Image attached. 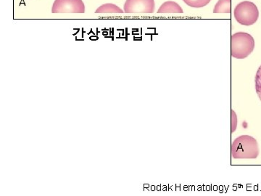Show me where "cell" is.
I'll return each mask as SVG.
<instances>
[{"label":"cell","instance_id":"cell-1","mask_svg":"<svg viewBox=\"0 0 261 196\" xmlns=\"http://www.w3.org/2000/svg\"><path fill=\"white\" fill-rule=\"evenodd\" d=\"M259 155L257 140L248 135L235 139L231 145V156L234 159H255Z\"/></svg>","mask_w":261,"mask_h":196},{"label":"cell","instance_id":"cell-2","mask_svg":"<svg viewBox=\"0 0 261 196\" xmlns=\"http://www.w3.org/2000/svg\"><path fill=\"white\" fill-rule=\"evenodd\" d=\"M255 49L254 38L248 33L238 32L231 37V54L233 58L244 59Z\"/></svg>","mask_w":261,"mask_h":196},{"label":"cell","instance_id":"cell-3","mask_svg":"<svg viewBox=\"0 0 261 196\" xmlns=\"http://www.w3.org/2000/svg\"><path fill=\"white\" fill-rule=\"evenodd\" d=\"M237 21L241 25L251 26L255 23L259 17L256 5L250 1L239 3L233 12Z\"/></svg>","mask_w":261,"mask_h":196},{"label":"cell","instance_id":"cell-4","mask_svg":"<svg viewBox=\"0 0 261 196\" xmlns=\"http://www.w3.org/2000/svg\"><path fill=\"white\" fill-rule=\"evenodd\" d=\"M53 13H84L82 0H56L51 8Z\"/></svg>","mask_w":261,"mask_h":196},{"label":"cell","instance_id":"cell-5","mask_svg":"<svg viewBox=\"0 0 261 196\" xmlns=\"http://www.w3.org/2000/svg\"><path fill=\"white\" fill-rule=\"evenodd\" d=\"M154 11V0H126L125 3L126 13H152Z\"/></svg>","mask_w":261,"mask_h":196},{"label":"cell","instance_id":"cell-6","mask_svg":"<svg viewBox=\"0 0 261 196\" xmlns=\"http://www.w3.org/2000/svg\"><path fill=\"white\" fill-rule=\"evenodd\" d=\"M159 13H183V9L178 3L168 1L163 3L158 11Z\"/></svg>","mask_w":261,"mask_h":196},{"label":"cell","instance_id":"cell-7","mask_svg":"<svg viewBox=\"0 0 261 196\" xmlns=\"http://www.w3.org/2000/svg\"><path fill=\"white\" fill-rule=\"evenodd\" d=\"M231 0H219L215 5L214 13H231Z\"/></svg>","mask_w":261,"mask_h":196},{"label":"cell","instance_id":"cell-8","mask_svg":"<svg viewBox=\"0 0 261 196\" xmlns=\"http://www.w3.org/2000/svg\"><path fill=\"white\" fill-rule=\"evenodd\" d=\"M96 13H123L124 12L118 8L117 5L107 3V4L102 5V6L98 8L95 12Z\"/></svg>","mask_w":261,"mask_h":196},{"label":"cell","instance_id":"cell-9","mask_svg":"<svg viewBox=\"0 0 261 196\" xmlns=\"http://www.w3.org/2000/svg\"><path fill=\"white\" fill-rule=\"evenodd\" d=\"M183 1L191 8H200L208 5L211 0H183Z\"/></svg>","mask_w":261,"mask_h":196},{"label":"cell","instance_id":"cell-10","mask_svg":"<svg viewBox=\"0 0 261 196\" xmlns=\"http://www.w3.org/2000/svg\"><path fill=\"white\" fill-rule=\"evenodd\" d=\"M255 92H256L257 97L261 101V65L259 67L255 75Z\"/></svg>","mask_w":261,"mask_h":196},{"label":"cell","instance_id":"cell-11","mask_svg":"<svg viewBox=\"0 0 261 196\" xmlns=\"http://www.w3.org/2000/svg\"><path fill=\"white\" fill-rule=\"evenodd\" d=\"M237 125H238V118H237L236 113L231 110V133L236 130Z\"/></svg>","mask_w":261,"mask_h":196}]
</instances>
